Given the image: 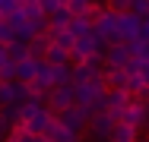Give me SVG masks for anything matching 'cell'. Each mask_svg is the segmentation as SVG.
<instances>
[{
    "mask_svg": "<svg viewBox=\"0 0 149 142\" xmlns=\"http://www.w3.org/2000/svg\"><path fill=\"white\" fill-rule=\"evenodd\" d=\"M133 57L127 51V44H111L108 48V54H105V66H114V70H127V63H130Z\"/></svg>",
    "mask_w": 149,
    "mask_h": 142,
    "instance_id": "cell-9",
    "label": "cell"
},
{
    "mask_svg": "<svg viewBox=\"0 0 149 142\" xmlns=\"http://www.w3.org/2000/svg\"><path fill=\"white\" fill-rule=\"evenodd\" d=\"M108 142H140V133H136L133 126H127V123H114Z\"/></svg>",
    "mask_w": 149,
    "mask_h": 142,
    "instance_id": "cell-13",
    "label": "cell"
},
{
    "mask_svg": "<svg viewBox=\"0 0 149 142\" xmlns=\"http://www.w3.org/2000/svg\"><path fill=\"white\" fill-rule=\"evenodd\" d=\"M3 142H35V136L26 133V123H16L13 133H10V139H3Z\"/></svg>",
    "mask_w": 149,
    "mask_h": 142,
    "instance_id": "cell-20",
    "label": "cell"
},
{
    "mask_svg": "<svg viewBox=\"0 0 149 142\" xmlns=\"http://www.w3.org/2000/svg\"><path fill=\"white\" fill-rule=\"evenodd\" d=\"M120 123H127V126H133L136 133H149V108L146 104H140V101H130V108L124 111V120Z\"/></svg>",
    "mask_w": 149,
    "mask_h": 142,
    "instance_id": "cell-7",
    "label": "cell"
},
{
    "mask_svg": "<svg viewBox=\"0 0 149 142\" xmlns=\"http://www.w3.org/2000/svg\"><path fill=\"white\" fill-rule=\"evenodd\" d=\"M111 130H114V120H111L108 114H92L86 136H89L92 142H108L111 139Z\"/></svg>",
    "mask_w": 149,
    "mask_h": 142,
    "instance_id": "cell-5",
    "label": "cell"
},
{
    "mask_svg": "<svg viewBox=\"0 0 149 142\" xmlns=\"http://www.w3.org/2000/svg\"><path fill=\"white\" fill-rule=\"evenodd\" d=\"M48 108H51L54 117L76 108V85H57L54 92H48Z\"/></svg>",
    "mask_w": 149,
    "mask_h": 142,
    "instance_id": "cell-3",
    "label": "cell"
},
{
    "mask_svg": "<svg viewBox=\"0 0 149 142\" xmlns=\"http://www.w3.org/2000/svg\"><path fill=\"white\" fill-rule=\"evenodd\" d=\"M92 32H95L102 41H108V44H118V16H114L108 6H102V10L92 16Z\"/></svg>",
    "mask_w": 149,
    "mask_h": 142,
    "instance_id": "cell-2",
    "label": "cell"
},
{
    "mask_svg": "<svg viewBox=\"0 0 149 142\" xmlns=\"http://www.w3.org/2000/svg\"><path fill=\"white\" fill-rule=\"evenodd\" d=\"M3 66H10V57H6V51L0 48V70H3Z\"/></svg>",
    "mask_w": 149,
    "mask_h": 142,
    "instance_id": "cell-27",
    "label": "cell"
},
{
    "mask_svg": "<svg viewBox=\"0 0 149 142\" xmlns=\"http://www.w3.org/2000/svg\"><path fill=\"white\" fill-rule=\"evenodd\" d=\"M57 123L63 126V130H70L76 139H83V136H86V130H89V114L79 111V108H70V111L57 114Z\"/></svg>",
    "mask_w": 149,
    "mask_h": 142,
    "instance_id": "cell-4",
    "label": "cell"
},
{
    "mask_svg": "<svg viewBox=\"0 0 149 142\" xmlns=\"http://www.w3.org/2000/svg\"><path fill=\"white\" fill-rule=\"evenodd\" d=\"M35 142H48V139H45V136H38V139H35Z\"/></svg>",
    "mask_w": 149,
    "mask_h": 142,
    "instance_id": "cell-28",
    "label": "cell"
},
{
    "mask_svg": "<svg viewBox=\"0 0 149 142\" xmlns=\"http://www.w3.org/2000/svg\"><path fill=\"white\" fill-rule=\"evenodd\" d=\"M70 10H67V0H60V6H57V13L48 19V32H63V28L70 26Z\"/></svg>",
    "mask_w": 149,
    "mask_h": 142,
    "instance_id": "cell-12",
    "label": "cell"
},
{
    "mask_svg": "<svg viewBox=\"0 0 149 142\" xmlns=\"http://www.w3.org/2000/svg\"><path fill=\"white\" fill-rule=\"evenodd\" d=\"M130 13L140 16V19H146L149 16V0H130Z\"/></svg>",
    "mask_w": 149,
    "mask_h": 142,
    "instance_id": "cell-21",
    "label": "cell"
},
{
    "mask_svg": "<svg viewBox=\"0 0 149 142\" xmlns=\"http://www.w3.org/2000/svg\"><path fill=\"white\" fill-rule=\"evenodd\" d=\"M143 142H149V139H143Z\"/></svg>",
    "mask_w": 149,
    "mask_h": 142,
    "instance_id": "cell-30",
    "label": "cell"
},
{
    "mask_svg": "<svg viewBox=\"0 0 149 142\" xmlns=\"http://www.w3.org/2000/svg\"><path fill=\"white\" fill-rule=\"evenodd\" d=\"M48 51H51V35H48V32L38 35L35 41H29V57H32V60L45 63V60H48Z\"/></svg>",
    "mask_w": 149,
    "mask_h": 142,
    "instance_id": "cell-10",
    "label": "cell"
},
{
    "mask_svg": "<svg viewBox=\"0 0 149 142\" xmlns=\"http://www.w3.org/2000/svg\"><path fill=\"white\" fill-rule=\"evenodd\" d=\"M3 51H6V57H10V63H22V60H29V44H22V41H10Z\"/></svg>",
    "mask_w": 149,
    "mask_h": 142,
    "instance_id": "cell-15",
    "label": "cell"
},
{
    "mask_svg": "<svg viewBox=\"0 0 149 142\" xmlns=\"http://www.w3.org/2000/svg\"><path fill=\"white\" fill-rule=\"evenodd\" d=\"M67 32L79 41V38H86V35H92V19H70V26H67Z\"/></svg>",
    "mask_w": 149,
    "mask_h": 142,
    "instance_id": "cell-17",
    "label": "cell"
},
{
    "mask_svg": "<svg viewBox=\"0 0 149 142\" xmlns=\"http://www.w3.org/2000/svg\"><path fill=\"white\" fill-rule=\"evenodd\" d=\"M10 41H13V28H10L6 19H0V48H6Z\"/></svg>",
    "mask_w": 149,
    "mask_h": 142,
    "instance_id": "cell-22",
    "label": "cell"
},
{
    "mask_svg": "<svg viewBox=\"0 0 149 142\" xmlns=\"http://www.w3.org/2000/svg\"><path fill=\"white\" fill-rule=\"evenodd\" d=\"M127 51H130L133 60L146 63V60H149V41H140V38H136V41H130V44H127Z\"/></svg>",
    "mask_w": 149,
    "mask_h": 142,
    "instance_id": "cell-19",
    "label": "cell"
},
{
    "mask_svg": "<svg viewBox=\"0 0 149 142\" xmlns=\"http://www.w3.org/2000/svg\"><path fill=\"white\" fill-rule=\"evenodd\" d=\"M10 133H13V123H10V120L3 117V111H0V136H3V139H10Z\"/></svg>",
    "mask_w": 149,
    "mask_h": 142,
    "instance_id": "cell-24",
    "label": "cell"
},
{
    "mask_svg": "<svg viewBox=\"0 0 149 142\" xmlns=\"http://www.w3.org/2000/svg\"><path fill=\"white\" fill-rule=\"evenodd\" d=\"M48 35H51V44L60 48V51H73V44H76V38H73L67 28H63V32H48Z\"/></svg>",
    "mask_w": 149,
    "mask_h": 142,
    "instance_id": "cell-18",
    "label": "cell"
},
{
    "mask_svg": "<svg viewBox=\"0 0 149 142\" xmlns=\"http://www.w3.org/2000/svg\"><path fill=\"white\" fill-rule=\"evenodd\" d=\"M140 41H149V16L140 22Z\"/></svg>",
    "mask_w": 149,
    "mask_h": 142,
    "instance_id": "cell-25",
    "label": "cell"
},
{
    "mask_svg": "<svg viewBox=\"0 0 149 142\" xmlns=\"http://www.w3.org/2000/svg\"><path fill=\"white\" fill-rule=\"evenodd\" d=\"M140 16H133V13H124L118 16V44H130V41H136L140 38Z\"/></svg>",
    "mask_w": 149,
    "mask_h": 142,
    "instance_id": "cell-6",
    "label": "cell"
},
{
    "mask_svg": "<svg viewBox=\"0 0 149 142\" xmlns=\"http://www.w3.org/2000/svg\"><path fill=\"white\" fill-rule=\"evenodd\" d=\"M54 120H57V117H54V114H51V108L45 104V108H38V111H35V117H32V120H26V133H32V136L38 139V136H45V133H48V126H51Z\"/></svg>",
    "mask_w": 149,
    "mask_h": 142,
    "instance_id": "cell-8",
    "label": "cell"
},
{
    "mask_svg": "<svg viewBox=\"0 0 149 142\" xmlns=\"http://www.w3.org/2000/svg\"><path fill=\"white\" fill-rule=\"evenodd\" d=\"M108 41H102L95 32L92 35H86V38H79L76 44H73V51H70V66H83L86 60H92V57H105L108 54Z\"/></svg>",
    "mask_w": 149,
    "mask_h": 142,
    "instance_id": "cell-1",
    "label": "cell"
},
{
    "mask_svg": "<svg viewBox=\"0 0 149 142\" xmlns=\"http://www.w3.org/2000/svg\"><path fill=\"white\" fill-rule=\"evenodd\" d=\"M140 76H143V82L149 85V60H146V63H140Z\"/></svg>",
    "mask_w": 149,
    "mask_h": 142,
    "instance_id": "cell-26",
    "label": "cell"
},
{
    "mask_svg": "<svg viewBox=\"0 0 149 142\" xmlns=\"http://www.w3.org/2000/svg\"><path fill=\"white\" fill-rule=\"evenodd\" d=\"M38 60H22V63H16V82H22V85H32L35 82V76H38Z\"/></svg>",
    "mask_w": 149,
    "mask_h": 142,
    "instance_id": "cell-11",
    "label": "cell"
},
{
    "mask_svg": "<svg viewBox=\"0 0 149 142\" xmlns=\"http://www.w3.org/2000/svg\"><path fill=\"white\" fill-rule=\"evenodd\" d=\"M45 139H48V142H79L76 136H73V133H70V130H63V126L57 123V120H54V123L48 126V133H45Z\"/></svg>",
    "mask_w": 149,
    "mask_h": 142,
    "instance_id": "cell-14",
    "label": "cell"
},
{
    "mask_svg": "<svg viewBox=\"0 0 149 142\" xmlns=\"http://www.w3.org/2000/svg\"><path fill=\"white\" fill-rule=\"evenodd\" d=\"M22 16L32 22H48L45 13H41V0H22Z\"/></svg>",
    "mask_w": 149,
    "mask_h": 142,
    "instance_id": "cell-16",
    "label": "cell"
},
{
    "mask_svg": "<svg viewBox=\"0 0 149 142\" xmlns=\"http://www.w3.org/2000/svg\"><path fill=\"white\" fill-rule=\"evenodd\" d=\"M0 142H3V136H0Z\"/></svg>",
    "mask_w": 149,
    "mask_h": 142,
    "instance_id": "cell-29",
    "label": "cell"
},
{
    "mask_svg": "<svg viewBox=\"0 0 149 142\" xmlns=\"http://www.w3.org/2000/svg\"><path fill=\"white\" fill-rule=\"evenodd\" d=\"M57 6H60V0H41V13H45V19H51V16L57 13Z\"/></svg>",
    "mask_w": 149,
    "mask_h": 142,
    "instance_id": "cell-23",
    "label": "cell"
}]
</instances>
